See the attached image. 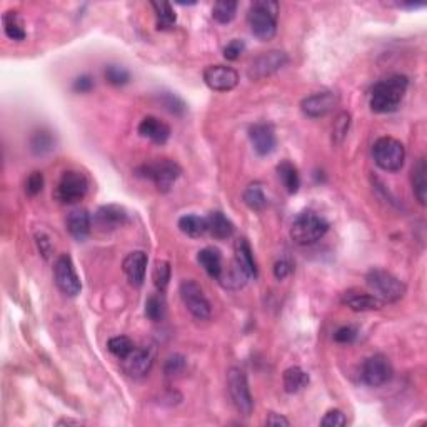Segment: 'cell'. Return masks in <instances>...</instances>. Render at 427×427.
<instances>
[{
  "label": "cell",
  "instance_id": "cell-15",
  "mask_svg": "<svg viewBox=\"0 0 427 427\" xmlns=\"http://www.w3.org/2000/svg\"><path fill=\"white\" fill-rule=\"evenodd\" d=\"M129 222V214L124 207L119 204H107L97 209L93 215V224L97 229L104 233H112V230L120 229Z\"/></svg>",
  "mask_w": 427,
  "mask_h": 427
},
{
  "label": "cell",
  "instance_id": "cell-49",
  "mask_svg": "<svg viewBox=\"0 0 427 427\" xmlns=\"http://www.w3.org/2000/svg\"><path fill=\"white\" fill-rule=\"evenodd\" d=\"M80 426L82 424V422L80 421H74V419H60L59 422H57V426Z\"/></svg>",
  "mask_w": 427,
  "mask_h": 427
},
{
  "label": "cell",
  "instance_id": "cell-37",
  "mask_svg": "<svg viewBox=\"0 0 427 427\" xmlns=\"http://www.w3.org/2000/svg\"><path fill=\"white\" fill-rule=\"evenodd\" d=\"M107 349L111 351V354H113V356L119 357V359H125V357L136 349V345H134L132 339H129L127 336H117L109 340Z\"/></svg>",
  "mask_w": 427,
  "mask_h": 427
},
{
  "label": "cell",
  "instance_id": "cell-12",
  "mask_svg": "<svg viewBox=\"0 0 427 427\" xmlns=\"http://www.w3.org/2000/svg\"><path fill=\"white\" fill-rule=\"evenodd\" d=\"M394 369L392 364L384 354H374L364 361L363 369H361V377L363 382L369 388H381V385L388 384L392 379Z\"/></svg>",
  "mask_w": 427,
  "mask_h": 427
},
{
  "label": "cell",
  "instance_id": "cell-34",
  "mask_svg": "<svg viewBox=\"0 0 427 427\" xmlns=\"http://www.w3.org/2000/svg\"><path fill=\"white\" fill-rule=\"evenodd\" d=\"M170 278H172V269H170V264L167 260H157L156 266L152 269V280L154 286L158 291V294H164L167 291Z\"/></svg>",
  "mask_w": 427,
  "mask_h": 427
},
{
  "label": "cell",
  "instance_id": "cell-4",
  "mask_svg": "<svg viewBox=\"0 0 427 427\" xmlns=\"http://www.w3.org/2000/svg\"><path fill=\"white\" fill-rule=\"evenodd\" d=\"M182 169L177 162L170 161V158H158V161L149 162V164L140 165L137 169V176L142 179H147L156 185L158 192L167 194L176 181L181 177Z\"/></svg>",
  "mask_w": 427,
  "mask_h": 427
},
{
  "label": "cell",
  "instance_id": "cell-14",
  "mask_svg": "<svg viewBox=\"0 0 427 427\" xmlns=\"http://www.w3.org/2000/svg\"><path fill=\"white\" fill-rule=\"evenodd\" d=\"M204 82L210 91L229 92L237 87L239 74L229 65H209L204 69Z\"/></svg>",
  "mask_w": 427,
  "mask_h": 427
},
{
  "label": "cell",
  "instance_id": "cell-42",
  "mask_svg": "<svg viewBox=\"0 0 427 427\" xmlns=\"http://www.w3.org/2000/svg\"><path fill=\"white\" fill-rule=\"evenodd\" d=\"M347 424V417L340 409H331L325 412V416L320 421V426L324 427H343Z\"/></svg>",
  "mask_w": 427,
  "mask_h": 427
},
{
  "label": "cell",
  "instance_id": "cell-35",
  "mask_svg": "<svg viewBox=\"0 0 427 427\" xmlns=\"http://www.w3.org/2000/svg\"><path fill=\"white\" fill-rule=\"evenodd\" d=\"M158 102H161V105L165 109V111L172 113V116L181 117L187 112V104L174 92H161V96H158Z\"/></svg>",
  "mask_w": 427,
  "mask_h": 427
},
{
  "label": "cell",
  "instance_id": "cell-25",
  "mask_svg": "<svg viewBox=\"0 0 427 427\" xmlns=\"http://www.w3.org/2000/svg\"><path fill=\"white\" fill-rule=\"evenodd\" d=\"M410 182H412V190L416 195L417 202L421 206H426L427 199V162L424 157H421L414 164L412 172H410Z\"/></svg>",
  "mask_w": 427,
  "mask_h": 427
},
{
  "label": "cell",
  "instance_id": "cell-46",
  "mask_svg": "<svg viewBox=\"0 0 427 427\" xmlns=\"http://www.w3.org/2000/svg\"><path fill=\"white\" fill-rule=\"evenodd\" d=\"M93 79L91 75L84 74L80 77H77V79L74 80V84H72V91L77 92V93H89L93 89Z\"/></svg>",
  "mask_w": 427,
  "mask_h": 427
},
{
  "label": "cell",
  "instance_id": "cell-43",
  "mask_svg": "<svg viewBox=\"0 0 427 427\" xmlns=\"http://www.w3.org/2000/svg\"><path fill=\"white\" fill-rule=\"evenodd\" d=\"M244 51H246V42L241 39H234L224 47V57L230 60V62H234V60H237L244 54Z\"/></svg>",
  "mask_w": 427,
  "mask_h": 427
},
{
  "label": "cell",
  "instance_id": "cell-27",
  "mask_svg": "<svg viewBox=\"0 0 427 427\" xmlns=\"http://www.w3.org/2000/svg\"><path fill=\"white\" fill-rule=\"evenodd\" d=\"M197 260L210 278L215 280L221 279L224 266H222V255L217 249H214V247H206V249H202L197 254Z\"/></svg>",
  "mask_w": 427,
  "mask_h": 427
},
{
  "label": "cell",
  "instance_id": "cell-39",
  "mask_svg": "<svg viewBox=\"0 0 427 427\" xmlns=\"http://www.w3.org/2000/svg\"><path fill=\"white\" fill-rule=\"evenodd\" d=\"M145 316L152 322H161L165 316V304L161 296H150L145 300Z\"/></svg>",
  "mask_w": 427,
  "mask_h": 427
},
{
  "label": "cell",
  "instance_id": "cell-41",
  "mask_svg": "<svg viewBox=\"0 0 427 427\" xmlns=\"http://www.w3.org/2000/svg\"><path fill=\"white\" fill-rule=\"evenodd\" d=\"M44 184H46L44 174L39 172V170H34V172L26 179V185H24V189H26L27 195L35 197V195H39L44 190Z\"/></svg>",
  "mask_w": 427,
  "mask_h": 427
},
{
  "label": "cell",
  "instance_id": "cell-18",
  "mask_svg": "<svg viewBox=\"0 0 427 427\" xmlns=\"http://www.w3.org/2000/svg\"><path fill=\"white\" fill-rule=\"evenodd\" d=\"M124 363V371L129 374L130 377H145L150 372L154 365V354L147 347H139L134 349L125 359H122Z\"/></svg>",
  "mask_w": 427,
  "mask_h": 427
},
{
  "label": "cell",
  "instance_id": "cell-47",
  "mask_svg": "<svg viewBox=\"0 0 427 427\" xmlns=\"http://www.w3.org/2000/svg\"><path fill=\"white\" fill-rule=\"evenodd\" d=\"M292 272V264L287 259H280L274 264V275L278 280H284L289 278Z\"/></svg>",
  "mask_w": 427,
  "mask_h": 427
},
{
  "label": "cell",
  "instance_id": "cell-7",
  "mask_svg": "<svg viewBox=\"0 0 427 427\" xmlns=\"http://www.w3.org/2000/svg\"><path fill=\"white\" fill-rule=\"evenodd\" d=\"M227 390H229L230 401H233L237 412L249 417L254 410V399H252L247 376L242 369L230 367L227 371Z\"/></svg>",
  "mask_w": 427,
  "mask_h": 427
},
{
  "label": "cell",
  "instance_id": "cell-11",
  "mask_svg": "<svg viewBox=\"0 0 427 427\" xmlns=\"http://www.w3.org/2000/svg\"><path fill=\"white\" fill-rule=\"evenodd\" d=\"M289 62V55L282 51H269L262 52L252 60L247 69V77L251 80H264L267 77L274 75L280 69L286 67Z\"/></svg>",
  "mask_w": 427,
  "mask_h": 427
},
{
  "label": "cell",
  "instance_id": "cell-10",
  "mask_svg": "<svg viewBox=\"0 0 427 427\" xmlns=\"http://www.w3.org/2000/svg\"><path fill=\"white\" fill-rule=\"evenodd\" d=\"M54 279L55 286L62 294L69 296V298H75L82 291V284H80L79 275H77L75 266L72 262L71 255L62 254L59 255L54 264Z\"/></svg>",
  "mask_w": 427,
  "mask_h": 427
},
{
  "label": "cell",
  "instance_id": "cell-30",
  "mask_svg": "<svg viewBox=\"0 0 427 427\" xmlns=\"http://www.w3.org/2000/svg\"><path fill=\"white\" fill-rule=\"evenodd\" d=\"M275 170H278V176L280 179V182H282V185L286 187L287 192L289 194L298 192L300 187V176L298 167H296L292 162L282 161Z\"/></svg>",
  "mask_w": 427,
  "mask_h": 427
},
{
  "label": "cell",
  "instance_id": "cell-22",
  "mask_svg": "<svg viewBox=\"0 0 427 427\" xmlns=\"http://www.w3.org/2000/svg\"><path fill=\"white\" fill-rule=\"evenodd\" d=\"M234 262L241 267V271L247 275V279L257 278V264H255L254 252H252V247L247 242V239L241 237L234 242Z\"/></svg>",
  "mask_w": 427,
  "mask_h": 427
},
{
  "label": "cell",
  "instance_id": "cell-19",
  "mask_svg": "<svg viewBox=\"0 0 427 427\" xmlns=\"http://www.w3.org/2000/svg\"><path fill=\"white\" fill-rule=\"evenodd\" d=\"M124 274L127 275L129 284L134 287H140L145 280V271H147V254L142 251H134L127 254L122 264Z\"/></svg>",
  "mask_w": 427,
  "mask_h": 427
},
{
  "label": "cell",
  "instance_id": "cell-24",
  "mask_svg": "<svg viewBox=\"0 0 427 427\" xmlns=\"http://www.w3.org/2000/svg\"><path fill=\"white\" fill-rule=\"evenodd\" d=\"M55 136L47 129L35 130L30 136V139H28V149L37 157L48 156L55 149Z\"/></svg>",
  "mask_w": 427,
  "mask_h": 427
},
{
  "label": "cell",
  "instance_id": "cell-45",
  "mask_svg": "<svg viewBox=\"0 0 427 427\" xmlns=\"http://www.w3.org/2000/svg\"><path fill=\"white\" fill-rule=\"evenodd\" d=\"M35 242H37V247L40 254L44 255V259H51L52 252H54V246H52L51 237H48L46 233H37L35 234Z\"/></svg>",
  "mask_w": 427,
  "mask_h": 427
},
{
  "label": "cell",
  "instance_id": "cell-17",
  "mask_svg": "<svg viewBox=\"0 0 427 427\" xmlns=\"http://www.w3.org/2000/svg\"><path fill=\"white\" fill-rule=\"evenodd\" d=\"M340 302L347 306L354 312H371V311H381L385 306L379 298L369 292L357 291V289H349L340 296Z\"/></svg>",
  "mask_w": 427,
  "mask_h": 427
},
{
  "label": "cell",
  "instance_id": "cell-48",
  "mask_svg": "<svg viewBox=\"0 0 427 427\" xmlns=\"http://www.w3.org/2000/svg\"><path fill=\"white\" fill-rule=\"evenodd\" d=\"M266 426H269V427H289V426H291V422H289L287 417L280 416V414L272 412L266 417Z\"/></svg>",
  "mask_w": 427,
  "mask_h": 427
},
{
  "label": "cell",
  "instance_id": "cell-9",
  "mask_svg": "<svg viewBox=\"0 0 427 427\" xmlns=\"http://www.w3.org/2000/svg\"><path fill=\"white\" fill-rule=\"evenodd\" d=\"M179 294H181L182 302L187 307V311L192 314L197 320H207L212 314V307H210L209 299L206 298L204 291L192 279H185L181 282L179 287Z\"/></svg>",
  "mask_w": 427,
  "mask_h": 427
},
{
  "label": "cell",
  "instance_id": "cell-31",
  "mask_svg": "<svg viewBox=\"0 0 427 427\" xmlns=\"http://www.w3.org/2000/svg\"><path fill=\"white\" fill-rule=\"evenodd\" d=\"M154 12H156L157 28L158 30H169L176 26L177 15L174 12V7L169 2H150Z\"/></svg>",
  "mask_w": 427,
  "mask_h": 427
},
{
  "label": "cell",
  "instance_id": "cell-44",
  "mask_svg": "<svg viewBox=\"0 0 427 427\" xmlns=\"http://www.w3.org/2000/svg\"><path fill=\"white\" fill-rule=\"evenodd\" d=\"M357 339V329L352 325H343L334 332V340L339 344H352Z\"/></svg>",
  "mask_w": 427,
  "mask_h": 427
},
{
  "label": "cell",
  "instance_id": "cell-40",
  "mask_svg": "<svg viewBox=\"0 0 427 427\" xmlns=\"http://www.w3.org/2000/svg\"><path fill=\"white\" fill-rule=\"evenodd\" d=\"M185 365H187V359L182 356V354H172V356H169L167 359H165L164 374L167 377L179 376V374H182L185 371Z\"/></svg>",
  "mask_w": 427,
  "mask_h": 427
},
{
  "label": "cell",
  "instance_id": "cell-33",
  "mask_svg": "<svg viewBox=\"0 0 427 427\" xmlns=\"http://www.w3.org/2000/svg\"><path fill=\"white\" fill-rule=\"evenodd\" d=\"M239 3L235 0H221V2H215L212 7V19L217 24H230L235 19L237 14Z\"/></svg>",
  "mask_w": 427,
  "mask_h": 427
},
{
  "label": "cell",
  "instance_id": "cell-16",
  "mask_svg": "<svg viewBox=\"0 0 427 427\" xmlns=\"http://www.w3.org/2000/svg\"><path fill=\"white\" fill-rule=\"evenodd\" d=\"M249 139L252 147H254L255 154L260 157L271 156L278 147V137H275L274 129L269 124H254L249 129Z\"/></svg>",
  "mask_w": 427,
  "mask_h": 427
},
{
  "label": "cell",
  "instance_id": "cell-23",
  "mask_svg": "<svg viewBox=\"0 0 427 427\" xmlns=\"http://www.w3.org/2000/svg\"><path fill=\"white\" fill-rule=\"evenodd\" d=\"M206 219H207V233L212 235L214 239L226 241V239L233 237L234 235L235 227L227 215L219 212V210H214V212H210Z\"/></svg>",
  "mask_w": 427,
  "mask_h": 427
},
{
  "label": "cell",
  "instance_id": "cell-3",
  "mask_svg": "<svg viewBox=\"0 0 427 427\" xmlns=\"http://www.w3.org/2000/svg\"><path fill=\"white\" fill-rule=\"evenodd\" d=\"M329 233V222L314 210L298 214L291 224V239L298 246H312Z\"/></svg>",
  "mask_w": 427,
  "mask_h": 427
},
{
  "label": "cell",
  "instance_id": "cell-2",
  "mask_svg": "<svg viewBox=\"0 0 427 427\" xmlns=\"http://www.w3.org/2000/svg\"><path fill=\"white\" fill-rule=\"evenodd\" d=\"M279 3L275 0H255L247 12L251 32L260 42H269L278 34Z\"/></svg>",
  "mask_w": 427,
  "mask_h": 427
},
{
  "label": "cell",
  "instance_id": "cell-32",
  "mask_svg": "<svg viewBox=\"0 0 427 427\" xmlns=\"http://www.w3.org/2000/svg\"><path fill=\"white\" fill-rule=\"evenodd\" d=\"M242 199L244 204L249 207L251 210H255V212H260V210H264L267 207V197L260 184L247 185V189L244 190L242 194Z\"/></svg>",
  "mask_w": 427,
  "mask_h": 427
},
{
  "label": "cell",
  "instance_id": "cell-21",
  "mask_svg": "<svg viewBox=\"0 0 427 427\" xmlns=\"http://www.w3.org/2000/svg\"><path fill=\"white\" fill-rule=\"evenodd\" d=\"M65 226H67L69 234H71L75 241L82 242L89 237V234H91L92 229L91 214H89L85 209L71 210L67 215V221H65Z\"/></svg>",
  "mask_w": 427,
  "mask_h": 427
},
{
  "label": "cell",
  "instance_id": "cell-29",
  "mask_svg": "<svg viewBox=\"0 0 427 427\" xmlns=\"http://www.w3.org/2000/svg\"><path fill=\"white\" fill-rule=\"evenodd\" d=\"M2 24H3V32L10 40H15V42H22L27 37V32L24 28V22L20 19L17 10H7L6 14L2 15Z\"/></svg>",
  "mask_w": 427,
  "mask_h": 427
},
{
  "label": "cell",
  "instance_id": "cell-36",
  "mask_svg": "<svg viewBox=\"0 0 427 427\" xmlns=\"http://www.w3.org/2000/svg\"><path fill=\"white\" fill-rule=\"evenodd\" d=\"M351 129V113L340 112L332 124V144L340 145Z\"/></svg>",
  "mask_w": 427,
  "mask_h": 427
},
{
  "label": "cell",
  "instance_id": "cell-28",
  "mask_svg": "<svg viewBox=\"0 0 427 427\" xmlns=\"http://www.w3.org/2000/svg\"><path fill=\"white\" fill-rule=\"evenodd\" d=\"M177 227L182 234L187 235V237L199 239L204 234H207V219L195 214L182 215V217L179 219Z\"/></svg>",
  "mask_w": 427,
  "mask_h": 427
},
{
  "label": "cell",
  "instance_id": "cell-1",
  "mask_svg": "<svg viewBox=\"0 0 427 427\" xmlns=\"http://www.w3.org/2000/svg\"><path fill=\"white\" fill-rule=\"evenodd\" d=\"M408 87L409 79L401 74L390 75L377 82L371 92V111L376 113L396 112L408 92Z\"/></svg>",
  "mask_w": 427,
  "mask_h": 427
},
{
  "label": "cell",
  "instance_id": "cell-38",
  "mask_svg": "<svg viewBox=\"0 0 427 427\" xmlns=\"http://www.w3.org/2000/svg\"><path fill=\"white\" fill-rule=\"evenodd\" d=\"M104 77L111 85H116V87H120V85L129 84L130 80V72L125 67H120V65L111 64L105 67Z\"/></svg>",
  "mask_w": 427,
  "mask_h": 427
},
{
  "label": "cell",
  "instance_id": "cell-6",
  "mask_svg": "<svg viewBox=\"0 0 427 427\" xmlns=\"http://www.w3.org/2000/svg\"><path fill=\"white\" fill-rule=\"evenodd\" d=\"M372 156L377 167L385 172H397L406 161V147L401 140L394 137H379L372 145Z\"/></svg>",
  "mask_w": 427,
  "mask_h": 427
},
{
  "label": "cell",
  "instance_id": "cell-13",
  "mask_svg": "<svg viewBox=\"0 0 427 427\" xmlns=\"http://www.w3.org/2000/svg\"><path fill=\"white\" fill-rule=\"evenodd\" d=\"M339 93L332 91L317 92L306 97V99H302L300 111L304 112V116L311 117V119H320V117H325L327 113L334 111L337 105H339Z\"/></svg>",
  "mask_w": 427,
  "mask_h": 427
},
{
  "label": "cell",
  "instance_id": "cell-20",
  "mask_svg": "<svg viewBox=\"0 0 427 427\" xmlns=\"http://www.w3.org/2000/svg\"><path fill=\"white\" fill-rule=\"evenodd\" d=\"M137 130H139L140 137L149 139L150 142H154V144H157V145L165 144V142L170 139V134H172L169 124H165L164 120L157 119V117H154V116L144 117V119L140 120Z\"/></svg>",
  "mask_w": 427,
  "mask_h": 427
},
{
  "label": "cell",
  "instance_id": "cell-5",
  "mask_svg": "<svg viewBox=\"0 0 427 427\" xmlns=\"http://www.w3.org/2000/svg\"><path fill=\"white\" fill-rule=\"evenodd\" d=\"M365 284L382 302H397V300L404 298L406 291H408V287L401 279H397L396 275L384 269L369 271L367 275H365Z\"/></svg>",
  "mask_w": 427,
  "mask_h": 427
},
{
  "label": "cell",
  "instance_id": "cell-26",
  "mask_svg": "<svg viewBox=\"0 0 427 427\" xmlns=\"http://www.w3.org/2000/svg\"><path fill=\"white\" fill-rule=\"evenodd\" d=\"M309 381H311L309 374L304 371L302 367H299V365H292V367L286 369L282 374L284 390H286L287 394L300 392V390L307 388Z\"/></svg>",
  "mask_w": 427,
  "mask_h": 427
},
{
  "label": "cell",
  "instance_id": "cell-8",
  "mask_svg": "<svg viewBox=\"0 0 427 427\" xmlns=\"http://www.w3.org/2000/svg\"><path fill=\"white\" fill-rule=\"evenodd\" d=\"M89 192V179L79 170H65L55 187V199L62 204H77Z\"/></svg>",
  "mask_w": 427,
  "mask_h": 427
}]
</instances>
